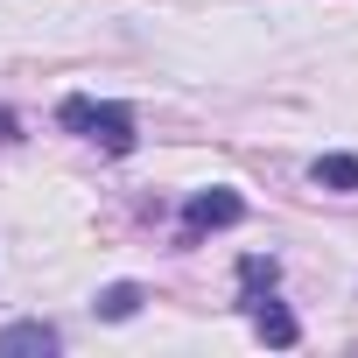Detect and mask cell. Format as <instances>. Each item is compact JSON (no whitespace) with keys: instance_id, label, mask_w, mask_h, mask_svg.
I'll use <instances>...</instances> for the list:
<instances>
[{"instance_id":"cell-1","label":"cell","mask_w":358,"mask_h":358,"mask_svg":"<svg viewBox=\"0 0 358 358\" xmlns=\"http://www.w3.org/2000/svg\"><path fill=\"white\" fill-rule=\"evenodd\" d=\"M57 120L71 127V134H85V141H99L106 155H134V113L127 106H99V99H64L57 106Z\"/></svg>"},{"instance_id":"cell-2","label":"cell","mask_w":358,"mask_h":358,"mask_svg":"<svg viewBox=\"0 0 358 358\" xmlns=\"http://www.w3.org/2000/svg\"><path fill=\"white\" fill-rule=\"evenodd\" d=\"M239 218H246V197H239V190H197V197L183 204V232H176V239L197 246L204 232H225V225H239Z\"/></svg>"},{"instance_id":"cell-3","label":"cell","mask_w":358,"mask_h":358,"mask_svg":"<svg viewBox=\"0 0 358 358\" xmlns=\"http://www.w3.org/2000/svg\"><path fill=\"white\" fill-rule=\"evenodd\" d=\"M64 337L50 330V323H8L0 330V358H50Z\"/></svg>"},{"instance_id":"cell-4","label":"cell","mask_w":358,"mask_h":358,"mask_svg":"<svg viewBox=\"0 0 358 358\" xmlns=\"http://www.w3.org/2000/svg\"><path fill=\"white\" fill-rule=\"evenodd\" d=\"M246 309H253V330H260V344H274V351H288V344L302 337V323H295V316H288V309H281L274 295H260V302H246Z\"/></svg>"},{"instance_id":"cell-5","label":"cell","mask_w":358,"mask_h":358,"mask_svg":"<svg viewBox=\"0 0 358 358\" xmlns=\"http://www.w3.org/2000/svg\"><path fill=\"white\" fill-rule=\"evenodd\" d=\"M274 281H281V267H274V260H260V253H246V260H239V288H246V302L274 295Z\"/></svg>"},{"instance_id":"cell-6","label":"cell","mask_w":358,"mask_h":358,"mask_svg":"<svg viewBox=\"0 0 358 358\" xmlns=\"http://www.w3.org/2000/svg\"><path fill=\"white\" fill-rule=\"evenodd\" d=\"M92 309H99V316H106V323H127V316H134V309H141V288H134V281H113V288H106V295H99V302H92Z\"/></svg>"},{"instance_id":"cell-7","label":"cell","mask_w":358,"mask_h":358,"mask_svg":"<svg viewBox=\"0 0 358 358\" xmlns=\"http://www.w3.org/2000/svg\"><path fill=\"white\" fill-rule=\"evenodd\" d=\"M316 183L323 190H358V155H323L316 162Z\"/></svg>"}]
</instances>
